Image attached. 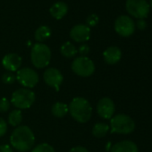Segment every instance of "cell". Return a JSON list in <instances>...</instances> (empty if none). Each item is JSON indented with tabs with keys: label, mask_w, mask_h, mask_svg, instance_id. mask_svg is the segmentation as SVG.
Returning <instances> with one entry per match:
<instances>
[{
	"label": "cell",
	"mask_w": 152,
	"mask_h": 152,
	"mask_svg": "<svg viewBox=\"0 0 152 152\" xmlns=\"http://www.w3.org/2000/svg\"><path fill=\"white\" fill-rule=\"evenodd\" d=\"M10 142L14 148L20 152L30 150L35 142V136L31 129L26 125H21L15 128L11 134Z\"/></svg>",
	"instance_id": "cell-1"
},
{
	"label": "cell",
	"mask_w": 152,
	"mask_h": 152,
	"mask_svg": "<svg viewBox=\"0 0 152 152\" xmlns=\"http://www.w3.org/2000/svg\"><path fill=\"white\" fill-rule=\"evenodd\" d=\"M72 117L78 123H87L92 115V107L90 102L81 97L74 98L68 106Z\"/></svg>",
	"instance_id": "cell-2"
},
{
	"label": "cell",
	"mask_w": 152,
	"mask_h": 152,
	"mask_svg": "<svg viewBox=\"0 0 152 152\" xmlns=\"http://www.w3.org/2000/svg\"><path fill=\"white\" fill-rule=\"evenodd\" d=\"M31 59L32 64L36 68H44L49 64L51 59V50L47 45L37 43L31 48Z\"/></svg>",
	"instance_id": "cell-3"
},
{
	"label": "cell",
	"mask_w": 152,
	"mask_h": 152,
	"mask_svg": "<svg viewBox=\"0 0 152 152\" xmlns=\"http://www.w3.org/2000/svg\"><path fill=\"white\" fill-rule=\"evenodd\" d=\"M111 132L119 134H129L133 132L135 123L132 117L124 114L114 115L110 121Z\"/></svg>",
	"instance_id": "cell-4"
},
{
	"label": "cell",
	"mask_w": 152,
	"mask_h": 152,
	"mask_svg": "<svg viewBox=\"0 0 152 152\" xmlns=\"http://www.w3.org/2000/svg\"><path fill=\"white\" fill-rule=\"evenodd\" d=\"M35 101V94L30 89H19L15 91L11 98L12 104L19 109L30 108Z\"/></svg>",
	"instance_id": "cell-5"
},
{
	"label": "cell",
	"mask_w": 152,
	"mask_h": 152,
	"mask_svg": "<svg viewBox=\"0 0 152 152\" xmlns=\"http://www.w3.org/2000/svg\"><path fill=\"white\" fill-rule=\"evenodd\" d=\"M72 69L74 73L81 77H89L95 72V64L89 57L79 56L72 61Z\"/></svg>",
	"instance_id": "cell-6"
},
{
	"label": "cell",
	"mask_w": 152,
	"mask_h": 152,
	"mask_svg": "<svg viewBox=\"0 0 152 152\" xmlns=\"http://www.w3.org/2000/svg\"><path fill=\"white\" fill-rule=\"evenodd\" d=\"M126 11L137 19H144L149 13V5L147 0H126Z\"/></svg>",
	"instance_id": "cell-7"
},
{
	"label": "cell",
	"mask_w": 152,
	"mask_h": 152,
	"mask_svg": "<svg viewBox=\"0 0 152 152\" xmlns=\"http://www.w3.org/2000/svg\"><path fill=\"white\" fill-rule=\"evenodd\" d=\"M16 80L19 82L21 85L26 87L28 89H31L36 86L39 82L38 73L29 67H23L17 71Z\"/></svg>",
	"instance_id": "cell-8"
},
{
	"label": "cell",
	"mask_w": 152,
	"mask_h": 152,
	"mask_svg": "<svg viewBox=\"0 0 152 152\" xmlns=\"http://www.w3.org/2000/svg\"><path fill=\"white\" fill-rule=\"evenodd\" d=\"M115 31L122 37H130L135 31V23L131 17L121 15L115 22Z\"/></svg>",
	"instance_id": "cell-9"
},
{
	"label": "cell",
	"mask_w": 152,
	"mask_h": 152,
	"mask_svg": "<svg viewBox=\"0 0 152 152\" xmlns=\"http://www.w3.org/2000/svg\"><path fill=\"white\" fill-rule=\"evenodd\" d=\"M44 82L47 85L54 88L56 91H59V87L63 83L64 77L61 72L56 68H48L45 71L43 74Z\"/></svg>",
	"instance_id": "cell-10"
},
{
	"label": "cell",
	"mask_w": 152,
	"mask_h": 152,
	"mask_svg": "<svg viewBox=\"0 0 152 152\" xmlns=\"http://www.w3.org/2000/svg\"><path fill=\"white\" fill-rule=\"evenodd\" d=\"M115 104L109 98L101 99L97 105V111L99 115L104 119H111L115 114Z\"/></svg>",
	"instance_id": "cell-11"
},
{
	"label": "cell",
	"mask_w": 152,
	"mask_h": 152,
	"mask_svg": "<svg viewBox=\"0 0 152 152\" xmlns=\"http://www.w3.org/2000/svg\"><path fill=\"white\" fill-rule=\"evenodd\" d=\"M70 37L75 42H85L91 38V29L86 24H77L72 28Z\"/></svg>",
	"instance_id": "cell-12"
},
{
	"label": "cell",
	"mask_w": 152,
	"mask_h": 152,
	"mask_svg": "<svg viewBox=\"0 0 152 152\" xmlns=\"http://www.w3.org/2000/svg\"><path fill=\"white\" fill-rule=\"evenodd\" d=\"M22 57L15 53H9L6 55L2 59V64L7 72L18 71L22 65Z\"/></svg>",
	"instance_id": "cell-13"
},
{
	"label": "cell",
	"mask_w": 152,
	"mask_h": 152,
	"mask_svg": "<svg viewBox=\"0 0 152 152\" xmlns=\"http://www.w3.org/2000/svg\"><path fill=\"white\" fill-rule=\"evenodd\" d=\"M104 59L107 64H117L121 57H122V52L121 49L115 46H112L107 48L104 53H103Z\"/></svg>",
	"instance_id": "cell-14"
},
{
	"label": "cell",
	"mask_w": 152,
	"mask_h": 152,
	"mask_svg": "<svg viewBox=\"0 0 152 152\" xmlns=\"http://www.w3.org/2000/svg\"><path fill=\"white\" fill-rule=\"evenodd\" d=\"M111 152H138L137 145L131 140H122L114 144L111 148Z\"/></svg>",
	"instance_id": "cell-15"
},
{
	"label": "cell",
	"mask_w": 152,
	"mask_h": 152,
	"mask_svg": "<svg viewBox=\"0 0 152 152\" xmlns=\"http://www.w3.org/2000/svg\"><path fill=\"white\" fill-rule=\"evenodd\" d=\"M68 12V7L64 2H56L49 9L50 15L56 20L62 19Z\"/></svg>",
	"instance_id": "cell-16"
},
{
	"label": "cell",
	"mask_w": 152,
	"mask_h": 152,
	"mask_svg": "<svg viewBox=\"0 0 152 152\" xmlns=\"http://www.w3.org/2000/svg\"><path fill=\"white\" fill-rule=\"evenodd\" d=\"M51 112L54 116L61 118L64 117L69 112V107L66 104L63 102H56L52 106Z\"/></svg>",
	"instance_id": "cell-17"
},
{
	"label": "cell",
	"mask_w": 152,
	"mask_h": 152,
	"mask_svg": "<svg viewBox=\"0 0 152 152\" xmlns=\"http://www.w3.org/2000/svg\"><path fill=\"white\" fill-rule=\"evenodd\" d=\"M51 36V30L48 26H46V25H41L39 26L36 31H35V39L37 41H39V43L42 42V41H45L47 40L49 37Z\"/></svg>",
	"instance_id": "cell-18"
},
{
	"label": "cell",
	"mask_w": 152,
	"mask_h": 152,
	"mask_svg": "<svg viewBox=\"0 0 152 152\" xmlns=\"http://www.w3.org/2000/svg\"><path fill=\"white\" fill-rule=\"evenodd\" d=\"M61 54L64 56V57H67V58H72L73 56H76V54L78 53L77 51V48L74 47V45L69 41L64 43L62 46H61Z\"/></svg>",
	"instance_id": "cell-19"
},
{
	"label": "cell",
	"mask_w": 152,
	"mask_h": 152,
	"mask_svg": "<svg viewBox=\"0 0 152 152\" xmlns=\"http://www.w3.org/2000/svg\"><path fill=\"white\" fill-rule=\"evenodd\" d=\"M108 131H109L108 124L105 123H97L92 129V134L97 138H103L104 136H106Z\"/></svg>",
	"instance_id": "cell-20"
},
{
	"label": "cell",
	"mask_w": 152,
	"mask_h": 152,
	"mask_svg": "<svg viewBox=\"0 0 152 152\" xmlns=\"http://www.w3.org/2000/svg\"><path fill=\"white\" fill-rule=\"evenodd\" d=\"M23 121V115L20 109L13 110L8 115V124L12 126H18Z\"/></svg>",
	"instance_id": "cell-21"
},
{
	"label": "cell",
	"mask_w": 152,
	"mask_h": 152,
	"mask_svg": "<svg viewBox=\"0 0 152 152\" xmlns=\"http://www.w3.org/2000/svg\"><path fill=\"white\" fill-rule=\"evenodd\" d=\"M31 152H55V149L48 143H41L37 145Z\"/></svg>",
	"instance_id": "cell-22"
},
{
	"label": "cell",
	"mask_w": 152,
	"mask_h": 152,
	"mask_svg": "<svg viewBox=\"0 0 152 152\" xmlns=\"http://www.w3.org/2000/svg\"><path fill=\"white\" fill-rule=\"evenodd\" d=\"M16 80V76L13 72H7L2 76V81L6 84H13Z\"/></svg>",
	"instance_id": "cell-23"
},
{
	"label": "cell",
	"mask_w": 152,
	"mask_h": 152,
	"mask_svg": "<svg viewBox=\"0 0 152 152\" xmlns=\"http://www.w3.org/2000/svg\"><path fill=\"white\" fill-rule=\"evenodd\" d=\"M99 17L95 14H91L86 19V23H87L86 25L88 27H95L99 23Z\"/></svg>",
	"instance_id": "cell-24"
},
{
	"label": "cell",
	"mask_w": 152,
	"mask_h": 152,
	"mask_svg": "<svg viewBox=\"0 0 152 152\" xmlns=\"http://www.w3.org/2000/svg\"><path fill=\"white\" fill-rule=\"evenodd\" d=\"M10 107V102L7 99L2 98L0 99V113L7 112Z\"/></svg>",
	"instance_id": "cell-25"
},
{
	"label": "cell",
	"mask_w": 152,
	"mask_h": 152,
	"mask_svg": "<svg viewBox=\"0 0 152 152\" xmlns=\"http://www.w3.org/2000/svg\"><path fill=\"white\" fill-rule=\"evenodd\" d=\"M77 51L80 53L81 56H86L90 52V47L87 44H82Z\"/></svg>",
	"instance_id": "cell-26"
},
{
	"label": "cell",
	"mask_w": 152,
	"mask_h": 152,
	"mask_svg": "<svg viewBox=\"0 0 152 152\" xmlns=\"http://www.w3.org/2000/svg\"><path fill=\"white\" fill-rule=\"evenodd\" d=\"M7 123L3 119L0 117V137L4 136L7 133Z\"/></svg>",
	"instance_id": "cell-27"
},
{
	"label": "cell",
	"mask_w": 152,
	"mask_h": 152,
	"mask_svg": "<svg viewBox=\"0 0 152 152\" xmlns=\"http://www.w3.org/2000/svg\"><path fill=\"white\" fill-rule=\"evenodd\" d=\"M147 27V22L144 19H139L137 21V28L140 31L145 30Z\"/></svg>",
	"instance_id": "cell-28"
},
{
	"label": "cell",
	"mask_w": 152,
	"mask_h": 152,
	"mask_svg": "<svg viewBox=\"0 0 152 152\" xmlns=\"http://www.w3.org/2000/svg\"><path fill=\"white\" fill-rule=\"evenodd\" d=\"M0 152H14V150L9 145L4 144V145H0Z\"/></svg>",
	"instance_id": "cell-29"
},
{
	"label": "cell",
	"mask_w": 152,
	"mask_h": 152,
	"mask_svg": "<svg viewBox=\"0 0 152 152\" xmlns=\"http://www.w3.org/2000/svg\"><path fill=\"white\" fill-rule=\"evenodd\" d=\"M69 152H89L87 150L86 148L84 147H82V146H77V147H74L72 148Z\"/></svg>",
	"instance_id": "cell-30"
},
{
	"label": "cell",
	"mask_w": 152,
	"mask_h": 152,
	"mask_svg": "<svg viewBox=\"0 0 152 152\" xmlns=\"http://www.w3.org/2000/svg\"><path fill=\"white\" fill-rule=\"evenodd\" d=\"M148 5H149V7L152 8V0H149V4H148Z\"/></svg>",
	"instance_id": "cell-31"
}]
</instances>
